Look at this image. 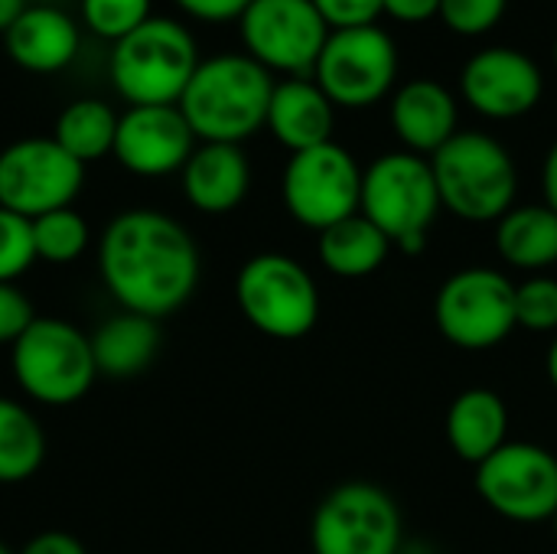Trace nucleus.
<instances>
[{
    "label": "nucleus",
    "mask_w": 557,
    "mask_h": 554,
    "mask_svg": "<svg viewBox=\"0 0 557 554\" xmlns=\"http://www.w3.org/2000/svg\"><path fill=\"white\" fill-rule=\"evenodd\" d=\"M98 274L117 310L163 320L183 310L202 274L189 229L160 209H124L98 238Z\"/></svg>",
    "instance_id": "nucleus-1"
},
{
    "label": "nucleus",
    "mask_w": 557,
    "mask_h": 554,
    "mask_svg": "<svg viewBox=\"0 0 557 554\" xmlns=\"http://www.w3.org/2000/svg\"><path fill=\"white\" fill-rule=\"evenodd\" d=\"M274 78L248 52H219L196 65L180 111L199 144H242L268 124Z\"/></svg>",
    "instance_id": "nucleus-2"
},
{
    "label": "nucleus",
    "mask_w": 557,
    "mask_h": 554,
    "mask_svg": "<svg viewBox=\"0 0 557 554\" xmlns=\"http://www.w3.org/2000/svg\"><path fill=\"white\" fill-rule=\"evenodd\" d=\"M199 62L196 39L180 20L150 16L111 46L108 75L127 108L180 104Z\"/></svg>",
    "instance_id": "nucleus-3"
},
{
    "label": "nucleus",
    "mask_w": 557,
    "mask_h": 554,
    "mask_svg": "<svg viewBox=\"0 0 557 554\" xmlns=\"http://www.w3.org/2000/svg\"><path fill=\"white\" fill-rule=\"evenodd\" d=\"M431 160L441 206L463 222H499L519 193L512 153L483 131H457Z\"/></svg>",
    "instance_id": "nucleus-4"
},
{
    "label": "nucleus",
    "mask_w": 557,
    "mask_h": 554,
    "mask_svg": "<svg viewBox=\"0 0 557 554\" xmlns=\"http://www.w3.org/2000/svg\"><path fill=\"white\" fill-rule=\"evenodd\" d=\"M441 209L444 206L428 157L392 150L362 170L359 212L382 229L401 255H421L428 248V232Z\"/></svg>",
    "instance_id": "nucleus-5"
},
{
    "label": "nucleus",
    "mask_w": 557,
    "mask_h": 554,
    "mask_svg": "<svg viewBox=\"0 0 557 554\" xmlns=\"http://www.w3.org/2000/svg\"><path fill=\"white\" fill-rule=\"evenodd\" d=\"M10 372L29 402L69 408L82 402L98 379L91 336L62 317H36L10 346Z\"/></svg>",
    "instance_id": "nucleus-6"
},
{
    "label": "nucleus",
    "mask_w": 557,
    "mask_h": 554,
    "mask_svg": "<svg viewBox=\"0 0 557 554\" xmlns=\"http://www.w3.org/2000/svg\"><path fill=\"white\" fill-rule=\"evenodd\" d=\"M235 304L242 317L271 340H300L320 320L313 274L281 251H264L242 264L235 278Z\"/></svg>",
    "instance_id": "nucleus-7"
},
{
    "label": "nucleus",
    "mask_w": 557,
    "mask_h": 554,
    "mask_svg": "<svg viewBox=\"0 0 557 554\" xmlns=\"http://www.w3.org/2000/svg\"><path fill=\"white\" fill-rule=\"evenodd\" d=\"M398 46L379 23L330 29L313 82L336 108H369L395 91Z\"/></svg>",
    "instance_id": "nucleus-8"
},
{
    "label": "nucleus",
    "mask_w": 557,
    "mask_h": 554,
    "mask_svg": "<svg viewBox=\"0 0 557 554\" xmlns=\"http://www.w3.org/2000/svg\"><path fill=\"white\" fill-rule=\"evenodd\" d=\"M434 320L441 336L457 349H493L519 327L516 284L496 268H463L441 284Z\"/></svg>",
    "instance_id": "nucleus-9"
},
{
    "label": "nucleus",
    "mask_w": 557,
    "mask_h": 554,
    "mask_svg": "<svg viewBox=\"0 0 557 554\" xmlns=\"http://www.w3.org/2000/svg\"><path fill=\"white\" fill-rule=\"evenodd\" d=\"M281 199L294 222L323 232L359 212L362 167L336 140L290 153L281 176Z\"/></svg>",
    "instance_id": "nucleus-10"
},
{
    "label": "nucleus",
    "mask_w": 557,
    "mask_h": 554,
    "mask_svg": "<svg viewBox=\"0 0 557 554\" xmlns=\"http://www.w3.org/2000/svg\"><path fill=\"white\" fill-rule=\"evenodd\" d=\"M313 554H401V509L375 483L330 490L310 522Z\"/></svg>",
    "instance_id": "nucleus-11"
},
{
    "label": "nucleus",
    "mask_w": 557,
    "mask_h": 554,
    "mask_svg": "<svg viewBox=\"0 0 557 554\" xmlns=\"http://www.w3.org/2000/svg\"><path fill=\"white\" fill-rule=\"evenodd\" d=\"M82 186L85 167L52 137H20L0 150V206L29 222L75 206Z\"/></svg>",
    "instance_id": "nucleus-12"
},
{
    "label": "nucleus",
    "mask_w": 557,
    "mask_h": 554,
    "mask_svg": "<svg viewBox=\"0 0 557 554\" xmlns=\"http://www.w3.org/2000/svg\"><path fill=\"white\" fill-rule=\"evenodd\" d=\"M245 52L268 72L313 75L330 39V23L313 0H251L238 20Z\"/></svg>",
    "instance_id": "nucleus-13"
},
{
    "label": "nucleus",
    "mask_w": 557,
    "mask_h": 554,
    "mask_svg": "<svg viewBox=\"0 0 557 554\" xmlns=\"http://www.w3.org/2000/svg\"><path fill=\"white\" fill-rule=\"evenodd\" d=\"M483 503L509 522H552L557 513V457L529 441H506L476 467Z\"/></svg>",
    "instance_id": "nucleus-14"
},
{
    "label": "nucleus",
    "mask_w": 557,
    "mask_h": 554,
    "mask_svg": "<svg viewBox=\"0 0 557 554\" xmlns=\"http://www.w3.org/2000/svg\"><path fill=\"white\" fill-rule=\"evenodd\" d=\"M460 95L483 118L512 121L539 108L545 95V75L522 49L486 46L467 59L460 72Z\"/></svg>",
    "instance_id": "nucleus-15"
},
{
    "label": "nucleus",
    "mask_w": 557,
    "mask_h": 554,
    "mask_svg": "<svg viewBox=\"0 0 557 554\" xmlns=\"http://www.w3.org/2000/svg\"><path fill=\"white\" fill-rule=\"evenodd\" d=\"M196 144L199 140L180 104H144L127 108L117 118L111 157L134 176L160 180L180 173L193 157Z\"/></svg>",
    "instance_id": "nucleus-16"
},
{
    "label": "nucleus",
    "mask_w": 557,
    "mask_h": 554,
    "mask_svg": "<svg viewBox=\"0 0 557 554\" xmlns=\"http://www.w3.org/2000/svg\"><path fill=\"white\" fill-rule=\"evenodd\" d=\"M388 121L405 150L434 157L460 127V108L454 91L437 78H411L392 91Z\"/></svg>",
    "instance_id": "nucleus-17"
},
{
    "label": "nucleus",
    "mask_w": 557,
    "mask_h": 554,
    "mask_svg": "<svg viewBox=\"0 0 557 554\" xmlns=\"http://www.w3.org/2000/svg\"><path fill=\"white\" fill-rule=\"evenodd\" d=\"M3 46L13 65H20L23 72L55 75L75 62L82 33L65 10L52 3H29L23 16L3 33Z\"/></svg>",
    "instance_id": "nucleus-18"
},
{
    "label": "nucleus",
    "mask_w": 557,
    "mask_h": 554,
    "mask_svg": "<svg viewBox=\"0 0 557 554\" xmlns=\"http://www.w3.org/2000/svg\"><path fill=\"white\" fill-rule=\"evenodd\" d=\"M186 202L202 216H225L238 209L251 189V163L242 144H196L180 170Z\"/></svg>",
    "instance_id": "nucleus-19"
},
{
    "label": "nucleus",
    "mask_w": 557,
    "mask_h": 554,
    "mask_svg": "<svg viewBox=\"0 0 557 554\" xmlns=\"http://www.w3.org/2000/svg\"><path fill=\"white\" fill-rule=\"evenodd\" d=\"M281 147L290 153L320 147L333 140L336 127V104L323 95L313 75H290L274 82L268 124H264Z\"/></svg>",
    "instance_id": "nucleus-20"
},
{
    "label": "nucleus",
    "mask_w": 557,
    "mask_h": 554,
    "mask_svg": "<svg viewBox=\"0 0 557 554\" xmlns=\"http://www.w3.org/2000/svg\"><path fill=\"white\" fill-rule=\"evenodd\" d=\"M444 428L450 451L480 467L509 441V408L493 389H467L454 398Z\"/></svg>",
    "instance_id": "nucleus-21"
},
{
    "label": "nucleus",
    "mask_w": 557,
    "mask_h": 554,
    "mask_svg": "<svg viewBox=\"0 0 557 554\" xmlns=\"http://www.w3.org/2000/svg\"><path fill=\"white\" fill-rule=\"evenodd\" d=\"M88 336L98 376L104 379H134L147 372L160 353V323L131 310H114Z\"/></svg>",
    "instance_id": "nucleus-22"
},
{
    "label": "nucleus",
    "mask_w": 557,
    "mask_h": 554,
    "mask_svg": "<svg viewBox=\"0 0 557 554\" xmlns=\"http://www.w3.org/2000/svg\"><path fill=\"white\" fill-rule=\"evenodd\" d=\"M496 251L506 264L545 274L557 264V212L545 202L512 206L496 222Z\"/></svg>",
    "instance_id": "nucleus-23"
},
{
    "label": "nucleus",
    "mask_w": 557,
    "mask_h": 554,
    "mask_svg": "<svg viewBox=\"0 0 557 554\" xmlns=\"http://www.w3.org/2000/svg\"><path fill=\"white\" fill-rule=\"evenodd\" d=\"M317 255H320V264L330 274L356 281V278L375 274L388 261L392 242L362 212H356V216H349V219H343V222L320 232Z\"/></svg>",
    "instance_id": "nucleus-24"
},
{
    "label": "nucleus",
    "mask_w": 557,
    "mask_h": 554,
    "mask_svg": "<svg viewBox=\"0 0 557 554\" xmlns=\"http://www.w3.org/2000/svg\"><path fill=\"white\" fill-rule=\"evenodd\" d=\"M117 118L121 114H114V108L101 98H75L59 111L52 140L82 167H88L101 157H111Z\"/></svg>",
    "instance_id": "nucleus-25"
},
{
    "label": "nucleus",
    "mask_w": 557,
    "mask_h": 554,
    "mask_svg": "<svg viewBox=\"0 0 557 554\" xmlns=\"http://www.w3.org/2000/svg\"><path fill=\"white\" fill-rule=\"evenodd\" d=\"M46 460V431L16 398L0 395V487L26 483Z\"/></svg>",
    "instance_id": "nucleus-26"
},
{
    "label": "nucleus",
    "mask_w": 557,
    "mask_h": 554,
    "mask_svg": "<svg viewBox=\"0 0 557 554\" xmlns=\"http://www.w3.org/2000/svg\"><path fill=\"white\" fill-rule=\"evenodd\" d=\"M33 245H36L39 261L72 264L88 251L91 229L75 206H65V209H55V212L33 219Z\"/></svg>",
    "instance_id": "nucleus-27"
},
{
    "label": "nucleus",
    "mask_w": 557,
    "mask_h": 554,
    "mask_svg": "<svg viewBox=\"0 0 557 554\" xmlns=\"http://www.w3.org/2000/svg\"><path fill=\"white\" fill-rule=\"evenodd\" d=\"M82 23L111 46L153 16V0H78Z\"/></svg>",
    "instance_id": "nucleus-28"
},
{
    "label": "nucleus",
    "mask_w": 557,
    "mask_h": 554,
    "mask_svg": "<svg viewBox=\"0 0 557 554\" xmlns=\"http://www.w3.org/2000/svg\"><path fill=\"white\" fill-rule=\"evenodd\" d=\"M36 261L33 222L0 206V284H16Z\"/></svg>",
    "instance_id": "nucleus-29"
},
{
    "label": "nucleus",
    "mask_w": 557,
    "mask_h": 554,
    "mask_svg": "<svg viewBox=\"0 0 557 554\" xmlns=\"http://www.w3.org/2000/svg\"><path fill=\"white\" fill-rule=\"evenodd\" d=\"M516 323L532 333H555L557 278L532 274L529 281L516 284Z\"/></svg>",
    "instance_id": "nucleus-30"
},
{
    "label": "nucleus",
    "mask_w": 557,
    "mask_h": 554,
    "mask_svg": "<svg viewBox=\"0 0 557 554\" xmlns=\"http://www.w3.org/2000/svg\"><path fill=\"white\" fill-rule=\"evenodd\" d=\"M509 0H441L437 20L460 36H483L506 16Z\"/></svg>",
    "instance_id": "nucleus-31"
},
{
    "label": "nucleus",
    "mask_w": 557,
    "mask_h": 554,
    "mask_svg": "<svg viewBox=\"0 0 557 554\" xmlns=\"http://www.w3.org/2000/svg\"><path fill=\"white\" fill-rule=\"evenodd\" d=\"M36 317L39 313L20 284H0V346H13Z\"/></svg>",
    "instance_id": "nucleus-32"
},
{
    "label": "nucleus",
    "mask_w": 557,
    "mask_h": 554,
    "mask_svg": "<svg viewBox=\"0 0 557 554\" xmlns=\"http://www.w3.org/2000/svg\"><path fill=\"white\" fill-rule=\"evenodd\" d=\"M313 7L323 13L330 29L366 26V23H379L382 16V0H313Z\"/></svg>",
    "instance_id": "nucleus-33"
},
{
    "label": "nucleus",
    "mask_w": 557,
    "mask_h": 554,
    "mask_svg": "<svg viewBox=\"0 0 557 554\" xmlns=\"http://www.w3.org/2000/svg\"><path fill=\"white\" fill-rule=\"evenodd\" d=\"M186 16L202 23H232L242 20L251 0H173Z\"/></svg>",
    "instance_id": "nucleus-34"
},
{
    "label": "nucleus",
    "mask_w": 557,
    "mask_h": 554,
    "mask_svg": "<svg viewBox=\"0 0 557 554\" xmlns=\"http://www.w3.org/2000/svg\"><path fill=\"white\" fill-rule=\"evenodd\" d=\"M382 13L405 26H418L441 13V0H382Z\"/></svg>",
    "instance_id": "nucleus-35"
},
{
    "label": "nucleus",
    "mask_w": 557,
    "mask_h": 554,
    "mask_svg": "<svg viewBox=\"0 0 557 554\" xmlns=\"http://www.w3.org/2000/svg\"><path fill=\"white\" fill-rule=\"evenodd\" d=\"M16 554H88L85 545L69 535V532H59V529H49V532H39L33 535L23 549Z\"/></svg>",
    "instance_id": "nucleus-36"
},
{
    "label": "nucleus",
    "mask_w": 557,
    "mask_h": 554,
    "mask_svg": "<svg viewBox=\"0 0 557 554\" xmlns=\"http://www.w3.org/2000/svg\"><path fill=\"white\" fill-rule=\"evenodd\" d=\"M542 193H545V206H552L557 212V140L542 163Z\"/></svg>",
    "instance_id": "nucleus-37"
},
{
    "label": "nucleus",
    "mask_w": 557,
    "mask_h": 554,
    "mask_svg": "<svg viewBox=\"0 0 557 554\" xmlns=\"http://www.w3.org/2000/svg\"><path fill=\"white\" fill-rule=\"evenodd\" d=\"M26 7H29V0H0V36L23 16Z\"/></svg>",
    "instance_id": "nucleus-38"
},
{
    "label": "nucleus",
    "mask_w": 557,
    "mask_h": 554,
    "mask_svg": "<svg viewBox=\"0 0 557 554\" xmlns=\"http://www.w3.org/2000/svg\"><path fill=\"white\" fill-rule=\"evenodd\" d=\"M545 372H548L552 385L557 389V336H555V343L548 346V356H545Z\"/></svg>",
    "instance_id": "nucleus-39"
},
{
    "label": "nucleus",
    "mask_w": 557,
    "mask_h": 554,
    "mask_svg": "<svg viewBox=\"0 0 557 554\" xmlns=\"http://www.w3.org/2000/svg\"><path fill=\"white\" fill-rule=\"evenodd\" d=\"M0 554H16V552H10V549H7V545L0 542Z\"/></svg>",
    "instance_id": "nucleus-40"
},
{
    "label": "nucleus",
    "mask_w": 557,
    "mask_h": 554,
    "mask_svg": "<svg viewBox=\"0 0 557 554\" xmlns=\"http://www.w3.org/2000/svg\"><path fill=\"white\" fill-rule=\"evenodd\" d=\"M552 526H555V535H557V513H555V519H552Z\"/></svg>",
    "instance_id": "nucleus-41"
},
{
    "label": "nucleus",
    "mask_w": 557,
    "mask_h": 554,
    "mask_svg": "<svg viewBox=\"0 0 557 554\" xmlns=\"http://www.w3.org/2000/svg\"><path fill=\"white\" fill-rule=\"evenodd\" d=\"M552 56H555V65H557V39H555V52H552Z\"/></svg>",
    "instance_id": "nucleus-42"
}]
</instances>
